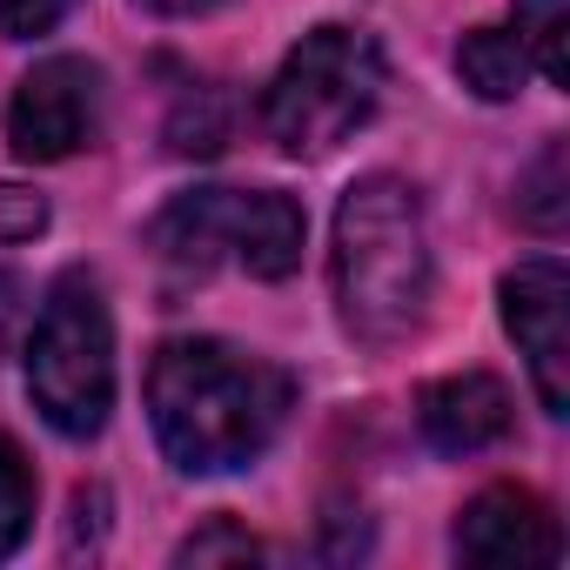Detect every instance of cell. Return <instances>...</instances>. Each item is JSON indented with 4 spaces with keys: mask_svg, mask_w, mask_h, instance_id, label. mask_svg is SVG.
Here are the masks:
<instances>
[{
    "mask_svg": "<svg viewBox=\"0 0 570 570\" xmlns=\"http://www.w3.org/2000/svg\"><path fill=\"white\" fill-rule=\"evenodd\" d=\"M296 410V376L222 336H175L148 363V423L181 476L248 470Z\"/></svg>",
    "mask_w": 570,
    "mask_h": 570,
    "instance_id": "cell-1",
    "label": "cell"
},
{
    "mask_svg": "<svg viewBox=\"0 0 570 570\" xmlns=\"http://www.w3.org/2000/svg\"><path fill=\"white\" fill-rule=\"evenodd\" d=\"M330 289H336L343 330L370 350L410 343L430 323L436 248H430L423 195L403 175H363L343 195L336 235H330Z\"/></svg>",
    "mask_w": 570,
    "mask_h": 570,
    "instance_id": "cell-2",
    "label": "cell"
},
{
    "mask_svg": "<svg viewBox=\"0 0 570 570\" xmlns=\"http://www.w3.org/2000/svg\"><path fill=\"white\" fill-rule=\"evenodd\" d=\"M383 88H390L383 41L370 28L323 21L282 55L275 81L262 88V135L289 161H323L370 128Z\"/></svg>",
    "mask_w": 570,
    "mask_h": 570,
    "instance_id": "cell-3",
    "label": "cell"
},
{
    "mask_svg": "<svg viewBox=\"0 0 570 570\" xmlns=\"http://www.w3.org/2000/svg\"><path fill=\"white\" fill-rule=\"evenodd\" d=\"M309 222L282 188H188L148 222V248L181 275L242 268L255 282H282L303 268Z\"/></svg>",
    "mask_w": 570,
    "mask_h": 570,
    "instance_id": "cell-4",
    "label": "cell"
},
{
    "mask_svg": "<svg viewBox=\"0 0 570 570\" xmlns=\"http://www.w3.org/2000/svg\"><path fill=\"white\" fill-rule=\"evenodd\" d=\"M28 396L48 430L88 443L115 410V316L88 268H68L28 336Z\"/></svg>",
    "mask_w": 570,
    "mask_h": 570,
    "instance_id": "cell-5",
    "label": "cell"
},
{
    "mask_svg": "<svg viewBox=\"0 0 570 570\" xmlns=\"http://www.w3.org/2000/svg\"><path fill=\"white\" fill-rule=\"evenodd\" d=\"M101 115H108V88H101L95 61H81V55L35 61L8 101V148L21 161H68L81 148H95Z\"/></svg>",
    "mask_w": 570,
    "mask_h": 570,
    "instance_id": "cell-6",
    "label": "cell"
},
{
    "mask_svg": "<svg viewBox=\"0 0 570 570\" xmlns=\"http://www.w3.org/2000/svg\"><path fill=\"white\" fill-rule=\"evenodd\" d=\"M497 309H503L517 356L530 363L537 403L563 416L570 410V268L557 255H523L497 282Z\"/></svg>",
    "mask_w": 570,
    "mask_h": 570,
    "instance_id": "cell-7",
    "label": "cell"
},
{
    "mask_svg": "<svg viewBox=\"0 0 570 570\" xmlns=\"http://www.w3.org/2000/svg\"><path fill=\"white\" fill-rule=\"evenodd\" d=\"M450 550L463 563H563V523L557 510L523 483H490L456 510Z\"/></svg>",
    "mask_w": 570,
    "mask_h": 570,
    "instance_id": "cell-8",
    "label": "cell"
},
{
    "mask_svg": "<svg viewBox=\"0 0 570 570\" xmlns=\"http://www.w3.org/2000/svg\"><path fill=\"white\" fill-rule=\"evenodd\" d=\"M510 410L517 403L490 370H463V376H436L416 396V430L443 456H476V450L510 436Z\"/></svg>",
    "mask_w": 570,
    "mask_h": 570,
    "instance_id": "cell-9",
    "label": "cell"
},
{
    "mask_svg": "<svg viewBox=\"0 0 570 570\" xmlns=\"http://www.w3.org/2000/svg\"><path fill=\"white\" fill-rule=\"evenodd\" d=\"M523 75H530V61H523V48H517L510 28H470L456 41V81L476 101H510L523 88Z\"/></svg>",
    "mask_w": 570,
    "mask_h": 570,
    "instance_id": "cell-10",
    "label": "cell"
},
{
    "mask_svg": "<svg viewBox=\"0 0 570 570\" xmlns=\"http://www.w3.org/2000/svg\"><path fill=\"white\" fill-rule=\"evenodd\" d=\"M510 35L550 88H570V0H510Z\"/></svg>",
    "mask_w": 570,
    "mask_h": 570,
    "instance_id": "cell-11",
    "label": "cell"
},
{
    "mask_svg": "<svg viewBox=\"0 0 570 570\" xmlns=\"http://www.w3.org/2000/svg\"><path fill=\"white\" fill-rule=\"evenodd\" d=\"M570 161H563V141H543V155L517 175V222L537 228V235H557L563 215H570Z\"/></svg>",
    "mask_w": 570,
    "mask_h": 570,
    "instance_id": "cell-12",
    "label": "cell"
},
{
    "mask_svg": "<svg viewBox=\"0 0 570 570\" xmlns=\"http://www.w3.org/2000/svg\"><path fill=\"white\" fill-rule=\"evenodd\" d=\"M28 523H35V470H28L21 443L0 436V557L21 550Z\"/></svg>",
    "mask_w": 570,
    "mask_h": 570,
    "instance_id": "cell-13",
    "label": "cell"
},
{
    "mask_svg": "<svg viewBox=\"0 0 570 570\" xmlns=\"http://www.w3.org/2000/svg\"><path fill=\"white\" fill-rule=\"evenodd\" d=\"M262 557V543L235 523V517H208L181 550H175V563H255Z\"/></svg>",
    "mask_w": 570,
    "mask_h": 570,
    "instance_id": "cell-14",
    "label": "cell"
},
{
    "mask_svg": "<svg viewBox=\"0 0 570 570\" xmlns=\"http://www.w3.org/2000/svg\"><path fill=\"white\" fill-rule=\"evenodd\" d=\"M168 148H175V155H215V148H222V95H215V88H202V115H195V101L181 95V108H175V121H168Z\"/></svg>",
    "mask_w": 570,
    "mask_h": 570,
    "instance_id": "cell-15",
    "label": "cell"
},
{
    "mask_svg": "<svg viewBox=\"0 0 570 570\" xmlns=\"http://www.w3.org/2000/svg\"><path fill=\"white\" fill-rule=\"evenodd\" d=\"M75 14V0H0V41H41Z\"/></svg>",
    "mask_w": 570,
    "mask_h": 570,
    "instance_id": "cell-16",
    "label": "cell"
},
{
    "mask_svg": "<svg viewBox=\"0 0 570 570\" xmlns=\"http://www.w3.org/2000/svg\"><path fill=\"white\" fill-rule=\"evenodd\" d=\"M48 222V208L35 202V195H21V188H0V235H35Z\"/></svg>",
    "mask_w": 570,
    "mask_h": 570,
    "instance_id": "cell-17",
    "label": "cell"
},
{
    "mask_svg": "<svg viewBox=\"0 0 570 570\" xmlns=\"http://www.w3.org/2000/svg\"><path fill=\"white\" fill-rule=\"evenodd\" d=\"M135 8H148V14H161V21H202V14L228 8V0H135Z\"/></svg>",
    "mask_w": 570,
    "mask_h": 570,
    "instance_id": "cell-18",
    "label": "cell"
}]
</instances>
